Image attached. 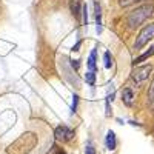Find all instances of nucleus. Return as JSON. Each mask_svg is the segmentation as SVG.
<instances>
[{
	"instance_id": "nucleus-1",
	"label": "nucleus",
	"mask_w": 154,
	"mask_h": 154,
	"mask_svg": "<svg viewBox=\"0 0 154 154\" xmlns=\"http://www.w3.org/2000/svg\"><path fill=\"white\" fill-rule=\"evenodd\" d=\"M152 14H154V5H151V3L142 5V6L136 8L134 11L130 12V16H128V19H126L128 28H130V29L139 28L140 25H142L146 19H149Z\"/></svg>"
},
{
	"instance_id": "nucleus-2",
	"label": "nucleus",
	"mask_w": 154,
	"mask_h": 154,
	"mask_svg": "<svg viewBox=\"0 0 154 154\" xmlns=\"http://www.w3.org/2000/svg\"><path fill=\"white\" fill-rule=\"evenodd\" d=\"M37 145V137L32 133L22 134L12 145L8 148V154H28Z\"/></svg>"
},
{
	"instance_id": "nucleus-3",
	"label": "nucleus",
	"mask_w": 154,
	"mask_h": 154,
	"mask_svg": "<svg viewBox=\"0 0 154 154\" xmlns=\"http://www.w3.org/2000/svg\"><path fill=\"white\" fill-rule=\"evenodd\" d=\"M154 38V23H148L143 26V29L139 32V35L136 37L134 42V49H140L143 48L148 42H151Z\"/></svg>"
},
{
	"instance_id": "nucleus-4",
	"label": "nucleus",
	"mask_w": 154,
	"mask_h": 154,
	"mask_svg": "<svg viewBox=\"0 0 154 154\" xmlns=\"http://www.w3.org/2000/svg\"><path fill=\"white\" fill-rule=\"evenodd\" d=\"M149 72H151V65L137 66V68L133 71L131 77H133V80L136 82V85H140V83H142L143 80H146V79H148Z\"/></svg>"
},
{
	"instance_id": "nucleus-5",
	"label": "nucleus",
	"mask_w": 154,
	"mask_h": 154,
	"mask_svg": "<svg viewBox=\"0 0 154 154\" xmlns=\"http://www.w3.org/2000/svg\"><path fill=\"white\" fill-rule=\"evenodd\" d=\"M54 136L57 140H62V142H68V140H71L74 137V133L69 130V128L66 126H57L56 128V131H54Z\"/></svg>"
},
{
	"instance_id": "nucleus-6",
	"label": "nucleus",
	"mask_w": 154,
	"mask_h": 154,
	"mask_svg": "<svg viewBox=\"0 0 154 154\" xmlns=\"http://www.w3.org/2000/svg\"><path fill=\"white\" fill-rule=\"evenodd\" d=\"M122 100H123V103L126 106H131L133 105V102H134V93L131 91L130 88H125L123 91H122Z\"/></svg>"
},
{
	"instance_id": "nucleus-7",
	"label": "nucleus",
	"mask_w": 154,
	"mask_h": 154,
	"mask_svg": "<svg viewBox=\"0 0 154 154\" xmlns=\"http://www.w3.org/2000/svg\"><path fill=\"white\" fill-rule=\"evenodd\" d=\"M152 54H154V48L151 46V48H149L148 51H145V53H143L142 56H139V57H136V59H134V62H133V65L136 66V65H139V63H142V62H145V60H146V59H149V57H151Z\"/></svg>"
},
{
	"instance_id": "nucleus-8",
	"label": "nucleus",
	"mask_w": 154,
	"mask_h": 154,
	"mask_svg": "<svg viewBox=\"0 0 154 154\" xmlns=\"http://www.w3.org/2000/svg\"><path fill=\"white\" fill-rule=\"evenodd\" d=\"M116 145H117V142H116V134H114V131H108L106 133V146H108V149H116Z\"/></svg>"
},
{
	"instance_id": "nucleus-9",
	"label": "nucleus",
	"mask_w": 154,
	"mask_h": 154,
	"mask_svg": "<svg viewBox=\"0 0 154 154\" xmlns=\"http://www.w3.org/2000/svg\"><path fill=\"white\" fill-rule=\"evenodd\" d=\"M96 54H97V48H94L91 51V54H89V57H88V68H89V71L96 69Z\"/></svg>"
},
{
	"instance_id": "nucleus-10",
	"label": "nucleus",
	"mask_w": 154,
	"mask_h": 154,
	"mask_svg": "<svg viewBox=\"0 0 154 154\" xmlns=\"http://www.w3.org/2000/svg\"><path fill=\"white\" fill-rule=\"evenodd\" d=\"M85 80H86V83H89V85H94V82H96V74H94V71H88V72L85 74Z\"/></svg>"
},
{
	"instance_id": "nucleus-11",
	"label": "nucleus",
	"mask_w": 154,
	"mask_h": 154,
	"mask_svg": "<svg viewBox=\"0 0 154 154\" xmlns=\"http://www.w3.org/2000/svg\"><path fill=\"white\" fill-rule=\"evenodd\" d=\"M103 60H105V68H106V69H109V68H111V65H112V59H111V54L108 53V51L103 54Z\"/></svg>"
},
{
	"instance_id": "nucleus-12",
	"label": "nucleus",
	"mask_w": 154,
	"mask_h": 154,
	"mask_svg": "<svg viewBox=\"0 0 154 154\" xmlns=\"http://www.w3.org/2000/svg\"><path fill=\"white\" fill-rule=\"evenodd\" d=\"M71 9H72V14H74V17H75V19H79V16H80V6H79V3L74 2V3L71 5Z\"/></svg>"
},
{
	"instance_id": "nucleus-13",
	"label": "nucleus",
	"mask_w": 154,
	"mask_h": 154,
	"mask_svg": "<svg viewBox=\"0 0 154 154\" xmlns=\"http://www.w3.org/2000/svg\"><path fill=\"white\" fill-rule=\"evenodd\" d=\"M148 100L149 102H154V79L149 85V89H148Z\"/></svg>"
},
{
	"instance_id": "nucleus-14",
	"label": "nucleus",
	"mask_w": 154,
	"mask_h": 154,
	"mask_svg": "<svg viewBox=\"0 0 154 154\" xmlns=\"http://www.w3.org/2000/svg\"><path fill=\"white\" fill-rule=\"evenodd\" d=\"M134 2H139V0H119L120 6H130V5L134 3Z\"/></svg>"
},
{
	"instance_id": "nucleus-15",
	"label": "nucleus",
	"mask_w": 154,
	"mask_h": 154,
	"mask_svg": "<svg viewBox=\"0 0 154 154\" xmlns=\"http://www.w3.org/2000/svg\"><path fill=\"white\" fill-rule=\"evenodd\" d=\"M82 12H83V20H85V25H88V8L86 5L82 6Z\"/></svg>"
},
{
	"instance_id": "nucleus-16",
	"label": "nucleus",
	"mask_w": 154,
	"mask_h": 154,
	"mask_svg": "<svg viewBox=\"0 0 154 154\" xmlns=\"http://www.w3.org/2000/svg\"><path fill=\"white\" fill-rule=\"evenodd\" d=\"M77 102H79V97H77V96H72V106H71V111H72V112H74L75 108H77Z\"/></svg>"
},
{
	"instance_id": "nucleus-17",
	"label": "nucleus",
	"mask_w": 154,
	"mask_h": 154,
	"mask_svg": "<svg viewBox=\"0 0 154 154\" xmlns=\"http://www.w3.org/2000/svg\"><path fill=\"white\" fill-rule=\"evenodd\" d=\"M85 152H86V154H96V149L93 148V145H86Z\"/></svg>"
},
{
	"instance_id": "nucleus-18",
	"label": "nucleus",
	"mask_w": 154,
	"mask_h": 154,
	"mask_svg": "<svg viewBox=\"0 0 154 154\" xmlns=\"http://www.w3.org/2000/svg\"><path fill=\"white\" fill-rule=\"evenodd\" d=\"M71 66H72L74 69H79V66H80V60H71Z\"/></svg>"
},
{
	"instance_id": "nucleus-19",
	"label": "nucleus",
	"mask_w": 154,
	"mask_h": 154,
	"mask_svg": "<svg viewBox=\"0 0 154 154\" xmlns=\"http://www.w3.org/2000/svg\"><path fill=\"white\" fill-rule=\"evenodd\" d=\"M80 45H82V42H77L74 46H72V51H79V48H80Z\"/></svg>"
},
{
	"instance_id": "nucleus-20",
	"label": "nucleus",
	"mask_w": 154,
	"mask_h": 154,
	"mask_svg": "<svg viewBox=\"0 0 154 154\" xmlns=\"http://www.w3.org/2000/svg\"><path fill=\"white\" fill-rule=\"evenodd\" d=\"M57 154H66L65 151H57Z\"/></svg>"
}]
</instances>
